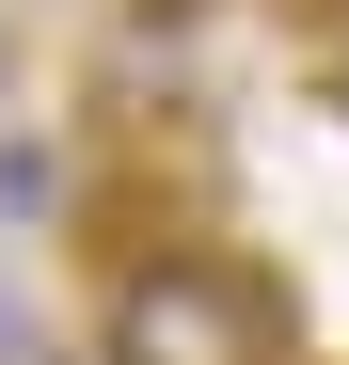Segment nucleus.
<instances>
[{"mask_svg": "<svg viewBox=\"0 0 349 365\" xmlns=\"http://www.w3.org/2000/svg\"><path fill=\"white\" fill-rule=\"evenodd\" d=\"M0 222H48V143H0Z\"/></svg>", "mask_w": 349, "mask_h": 365, "instance_id": "2", "label": "nucleus"}, {"mask_svg": "<svg viewBox=\"0 0 349 365\" xmlns=\"http://www.w3.org/2000/svg\"><path fill=\"white\" fill-rule=\"evenodd\" d=\"M95 349H111V365H302L286 302H270L254 270H222V255H143V270H111Z\"/></svg>", "mask_w": 349, "mask_h": 365, "instance_id": "1", "label": "nucleus"}]
</instances>
